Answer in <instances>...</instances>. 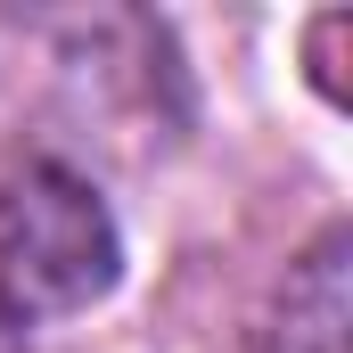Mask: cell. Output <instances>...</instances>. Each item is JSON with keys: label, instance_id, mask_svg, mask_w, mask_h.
<instances>
[{"label": "cell", "instance_id": "obj_2", "mask_svg": "<svg viewBox=\"0 0 353 353\" xmlns=\"http://www.w3.org/2000/svg\"><path fill=\"white\" fill-rule=\"evenodd\" d=\"M288 353H345V239H321L288 279Z\"/></svg>", "mask_w": 353, "mask_h": 353}, {"label": "cell", "instance_id": "obj_1", "mask_svg": "<svg viewBox=\"0 0 353 353\" xmlns=\"http://www.w3.org/2000/svg\"><path fill=\"white\" fill-rule=\"evenodd\" d=\"M123 271V239L99 205V189L50 157L0 181V321L50 329L90 312Z\"/></svg>", "mask_w": 353, "mask_h": 353}, {"label": "cell", "instance_id": "obj_3", "mask_svg": "<svg viewBox=\"0 0 353 353\" xmlns=\"http://www.w3.org/2000/svg\"><path fill=\"white\" fill-rule=\"evenodd\" d=\"M353 33V17H321L312 25V74H321V90L329 99H345V83H337V41Z\"/></svg>", "mask_w": 353, "mask_h": 353}]
</instances>
